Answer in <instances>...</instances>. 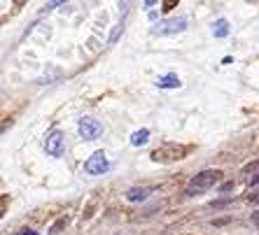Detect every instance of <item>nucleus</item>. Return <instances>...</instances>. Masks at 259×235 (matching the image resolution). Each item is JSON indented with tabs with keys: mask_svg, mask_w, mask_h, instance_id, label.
Here are the masks:
<instances>
[{
	"mask_svg": "<svg viewBox=\"0 0 259 235\" xmlns=\"http://www.w3.org/2000/svg\"><path fill=\"white\" fill-rule=\"evenodd\" d=\"M220 177H222L220 170H203V172H199V175H194L192 180H189L185 193H187V196H199V193H205L208 189L215 187L217 182H220Z\"/></svg>",
	"mask_w": 259,
	"mask_h": 235,
	"instance_id": "nucleus-1",
	"label": "nucleus"
},
{
	"mask_svg": "<svg viewBox=\"0 0 259 235\" xmlns=\"http://www.w3.org/2000/svg\"><path fill=\"white\" fill-rule=\"evenodd\" d=\"M157 86L159 89H178V86H180V77H178V75H163V77H159L157 79Z\"/></svg>",
	"mask_w": 259,
	"mask_h": 235,
	"instance_id": "nucleus-7",
	"label": "nucleus"
},
{
	"mask_svg": "<svg viewBox=\"0 0 259 235\" xmlns=\"http://www.w3.org/2000/svg\"><path fill=\"white\" fill-rule=\"evenodd\" d=\"M147 140H150V131H147V128H140V131H136L131 135V145L133 147H143Z\"/></svg>",
	"mask_w": 259,
	"mask_h": 235,
	"instance_id": "nucleus-9",
	"label": "nucleus"
},
{
	"mask_svg": "<svg viewBox=\"0 0 259 235\" xmlns=\"http://www.w3.org/2000/svg\"><path fill=\"white\" fill-rule=\"evenodd\" d=\"M257 182H259V175H257V177H252V180H250V184H257Z\"/></svg>",
	"mask_w": 259,
	"mask_h": 235,
	"instance_id": "nucleus-18",
	"label": "nucleus"
},
{
	"mask_svg": "<svg viewBox=\"0 0 259 235\" xmlns=\"http://www.w3.org/2000/svg\"><path fill=\"white\" fill-rule=\"evenodd\" d=\"M227 205H231V198H224V200H212V203H210V207H212V210H222V207H227Z\"/></svg>",
	"mask_w": 259,
	"mask_h": 235,
	"instance_id": "nucleus-11",
	"label": "nucleus"
},
{
	"mask_svg": "<svg viewBox=\"0 0 259 235\" xmlns=\"http://www.w3.org/2000/svg\"><path fill=\"white\" fill-rule=\"evenodd\" d=\"M252 223L254 226H259V212H252Z\"/></svg>",
	"mask_w": 259,
	"mask_h": 235,
	"instance_id": "nucleus-16",
	"label": "nucleus"
},
{
	"mask_svg": "<svg viewBox=\"0 0 259 235\" xmlns=\"http://www.w3.org/2000/svg\"><path fill=\"white\" fill-rule=\"evenodd\" d=\"M212 35L215 37H227L229 35V21L227 19H217L212 24Z\"/></svg>",
	"mask_w": 259,
	"mask_h": 235,
	"instance_id": "nucleus-8",
	"label": "nucleus"
},
{
	"mask_svg": "<svg viewBox=\"0 0 259 235\" xmlns=\"http://www.w3.org/2000/svg\"><path fill=\"white\" fill-rule=\"evenodd\" d=\"M108 168H110V163H108V158H105L103 151H94V154L87 158V163H84V172L87 175H91V177L105 175Z\"/></svg>",
	"mask_w": 259,
	"mask_h": 235,
	"instance_id": "nucleus-4",
	"label": "nucleus"
},
{
	"mask_svg": "<svg viewBox=\"0 0 259 235\" xmlns=\"http://www.w3.org/2000/svg\"><path fill=\"white\" fill-rule=\"evenodd\" d=\"M66 149V135L61 131H49L45 135V151H47V156H54L59 158Z\"/></svg>",
	"mask_w": 259,
	"mask_h": 235,
	"instance_id": "nucleus-3",
	"label": "nucleus"
},
{
	"mask_svg": "<svg viewBox=\"0 0 259 235\" xmlns=\"http://www.w3.org/2000/svg\"><path fill=\"white\" fill-rule=\"evenodd\" d=\"M187 28V19L180 17V19H168V21H161L152 28L154 35H173V33H182Z\"/></svg>",
	"mask_w": 259,
	"mask_h": 235,
	"instance_id": "nucleus-6",
	"label": "nucleus"
},
{
	"mask_svg": "<svg viewBox=\"0 0 259 235\" xmlns=\"http://www.w3.org/2000/svg\"><path fill=\"white\" fill-rule=\"evenodd\" d=\"M185 154H187V147L182 145H161L152 151L150 158L154 163H175L180 158H185Z\"/></svg>",
	"mask_w": 259,
	"mask_h": 235,
	"instance_id": "nucleus-2",
	"label": "nucleus"
},
{
	"mask_svg": "<svg viewBox=\"0 0 259 235\" xmlns=\"http://www.w3.org/2000/svg\"><path fill=\"white\" fill-rule=\"evenodd\" d=\"M19 235H37V233H35V230H30V228H28V230H21Z\"/></svg>",
	"mask_w": 259,
	"mask_h": 235,
	"instance_id": "nucleus-17",
	"label": "nucleus"
},
{
	"mask_svg": "<svg viewBox=\"0 0 259 235\" xmlns=\"http://www.w3.org/2000/svg\"><path fill=\"white\" fill-rule=\"evenodd\" d=\"M173 7H175V3H163V7H161V10H163V12H170Z\"/></svg>",
	"mask_w": 259,
	"mask_h": 235,
	"instance_id": "nucleus-14",
	"label": "nucleus"
},
{
	"mask_svg": "<svg viewBox=\"0 0 259 235\" xmlns=\"http://www.w3.org/2000/svg\"><path fill=\"white\" fill-rule=\"evenodd\" d=\"M77 131H79V135L84 140H98L101 138V133H103V124L98 119H94V116H82L79 119V124H77Z\"/></svg>",
	"mask_w": 259,
	"mask_h": 235,
	"instance_id": "nucleus-5",
	"label": "nucleus"
},
{
	"mask_svg": "<svg viewBox=\"0 0 259 235\" xmlns=\"http://www.w3.org/2000/svg\"><path fill=\"white\" fill-rule=\"evenodd\" d=\"M227 221H229V219H217V221H212V226H224Z\"/></svg>",
	"mask_w": 259,
	"mask_h": 235,
	"instance_id": "nucleus-15",
	"label": "nucleus"
},
{
	"mask_svg": "<svg viewBox=\"0 0 259 235\" xmlns=\"http://www.w3.org/2000/svg\"><path fill=\"white\" fill-rule=\"evenodd\" d=\"M247 200H250V203H254V205H259V191L257 193H250V196H247Z\"/></svg>",
	"mask_w": 259,
	"mask_h": 235,
	"instance_id": "nucleus-13",
	"label": "nucleus"
},
{
	"mask_svg": "<svg viewBox=\"0 0 259 235\" xmlns=\"http://www.w3.org/2000/svg\"><path fill=\"white\" fill-rule=\"evenodd\" d=\"M147 198V191L145 189H131V191L126 193V200H131V203H138V200H145Z\"/></svg>",
	"mask_w": 259,
	"mask_h": 235,
	"instance_id": "nucleus-10",
	"label": "nucleus"
},
{
	"mask_svg": "<svg viewBox=\"0 0 259 235\" xmlns=\"http://www.w3.org/2000/svg\"><path fill=\"white\" fill-rule=\"evenodd\" d=\"M66 223H68V217L59 219V221H56V223H54V226H52V235H56V233H59V230H61V228H63V226H66Z\"/></svg>",
	"mask_w": 259,
	"mask_h": 235,
	"instance_id": "nucleus-12",
	"label": "nucleus"
}]
</instances>
